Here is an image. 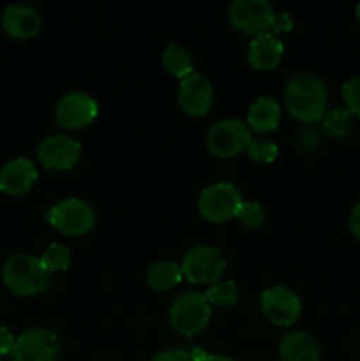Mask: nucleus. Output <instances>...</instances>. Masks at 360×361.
<instances>
[{
	"label": "nucleus",
	"mask_w": 360,
	"mask_h": 361,
	"mask_svg": "<svg viewBox=\"0 0 360 361\" xmlns=\"http://www.w3.org/2000/svg\"><path fill=\"white\" fill-rule=\"evenodd\" d=\"M284 101L289 113L296 120L304 123H314L323 118L327 113V87L316 74L300 73L286 85Z\"/></svg>",
	"instance_id": "f257e3e1"
},
{
	"label": "nucleus",
	"mask_w": 360,
	"mask_h": 361,
	"mask_svg": "<svg viewBox=\"0 0 360 361\" xmlns=\"http://www.w3.org/2000/svg\"><path fill=\"white\" fill-rule=\"evenodd\" d=\"M6 288L16 296L41 295L49 286V274L41 259L30 254H14L6 261L2 270Z\"/></svg>",
	"instance_id": "f03ea898"
},
{
	"label": "nucleus",
	"mask_w": 360,
	"mask_h": 361,
	"mask_svg": "<svg viewBox=\"0 0 360 361\" xmlns=\"http://www.w3.org/2000/svg\"><path fill=\"white\" fill-rule=\"evenodd\" d=\"M210 314L212 309L207 296L198 291H187L169 305V323L180 335L193 337L205 330L210 321Z\"/></svg>",
	"instance_id": "7ed1b4c3"
},
{
	"label": "nucleus",
	"mask_w": 360,
	"mask_h": 361,
	"mask_svg": "<svg viewBox=\"0 0 360 361\" xmlns=\"http://www.w3.org/2000/svg\"><path fill=\"white\" fill-rule=\"evenodd\" d=\"M251 129L240 118H222L210 127L207 147L215 157L229 159L247 150L251 143Z\"/></svg>",
	"instance_id": "20e7f679"
},
{
	"label": "nucleus",
	"mask_w": 360,
	"mask_h": 361,
	"mask_svg": "<svg viewBox=\"0 0 360 361\" xmlns=\"http://www.w3.org/2000/svg\"><path fill=\"white\" fill-rule=\"evenodd\" d=\"M182 274L193 284H215L226 270V259L217 247L196 245L184 256Z\"/></svg>",
	"instance_id": "39448f33"
},
{
	"label": "nucleus",
	"mask_w": 360,
	"mask_h": 361,
	"mask_svg": "<svg viewBox=\"0 0 360 361\" xmlns=\"http://www.w3.org/2000/svg\"><path fill=\"white\" fill-rule=\"evenodd\" d=\"M49 224L67 236H78L90 231L95 224V212L87 201L78 197H67L59 201L46 214Z\"/></svg>",
	"instance_id": "423d86ee"
},
{
	"label": "nucleus",
	"mask_w": 360,
	"mask_h": 361,
	"mask_svg": "<svg viewBox=\"0 0 360 361\" xmlns=\"http://www.w3.org/2000/svg\"><path fill=\"white\" fill-rule=\"evenodd\" d=\"M240 203H242V196L233 183L215 182L201 190L198 210L207 221L226 222L235 217Z\"/></svg>",
	"instance_id": "0eeeda50"
},
{
	"label": "nucleus",
	"mask_w": 360,
	"mask_h": 361,
	"mask_svg": "<svg viewBox=\"0 0 360 361\" xmlns=\"http://www.w3.org/2000/svg\"><path fill=\"white\" fill-rule=\"evenodd\" d=\"M60 351L59 335L48 328H30L16 337L13 361H55Z\"/></svg>",
	"instance_id": "6e6552de"
},
{
	"label": "nucleus",
	"mask_w": 360,
	"mask_h": 361,
	"mask_svg": "<svg viewBox=\"0 0 360 361\" xmlns=\"http://www.w3.org/2000/svg\"><path fill=\"white\" fill-rule=\"evenodd\" d=\"M228 14L236 30L256 37L270 28L274 9L265 0H233Z\"/></svg>",
	"instance_id": "1a4fd4ad"
},
{
	"label": "nucleus",
	"mask_w": 360,
	"mask_h": 361,
	"mask_svg": "<svg viewBox=\"0 0 360 361\" xmlns=\"http://www.w3.org/2000/svg\"><path fill=\"white\" fill-rule=\"evenodd\" d=\"M99 106L85 92H69L55 106V120L64 129H81L95 120Z\"/></svg>",
	"instance_id": "9d476101"
},
{
	"label": "nucleus",
	"mask_w": 360,
	"mask_h": 361,
	"mask_svg": "<svg viewBox=\"0 0 360 361\" xmlns=\"http://www.w3.org/2000/svg\"><path fill=\"white\" fill-rule=\"evenodd\" d=\"M261 310L275 326H289L302 310V303L295 291L284 286H274L261 295Z\"/></svg>",
	"instance_id": "9b49d317"
},
{
	"label": "nucleus",
	"mask_w": 360,
	"mask_h": 361,
	"mask_svg": "<svg viewBox=\"0 0 360 361\" xmlns=\"http://www.w3.org/2000/svg\"><path fill=\"white\" fill-rule=\"evenodd\" d=\"M37 157L44 168L66 171L80 161L81 145L67 134H53L41 141L37 147Z\"/></svg>",
	"instance_id": "f8f14e48"
},
{
	"label": "nucleus",
	"mask_w": 360,
	"mask_h": 361,
	"mask_svg": "<svg viewBox=\"0 0 360 361\" xmlns=\"http://www.w3.org/2000/svg\"><path fill=\"white\" fill-rule=\"evenodd\" d=\"M212 102H214V88L207 78L193 73L180 81L179 106L184 113L191 116H203L212 108Z\"/></svg>",
	"instance_id": "ddd939ff"
},
{
	"label": "nucleus",
	"mask_w": 360,
	"mask_h": 361,
	"mask_svg": "<svg viewBox=\"0 0 360 361\" xmlns=\"http://www.w3.org/2000/svg\"><path fill=\"white\" fill-rule=\"evenodd\" d=\"M37 180L34 162L25 157L11 159L0 169V190L9 196H21L28 192Z\"/></svg>",
	"instance_id": "4468645a"
},
{
	"label": "nucleus",
	"mask_w": 360,
	"mask_h": 361,
	"mask_svg": "<svg viewBox=\"0 0 360 361\" xmlns=\"http://www.w3.org/2000/svg\"><path fill=\"white\" fill-rule=\"evenodd\" d=\"M41 16L37 11L23 4H13L2 16V27L7 35L14 39L34 37L41 30Z\"/></svg>",
	"instance_id": "2eb2a0df"
},
{
	"label": "nucleus",
	"mask_w": 360,
	"mask_h": 361,
	"mask_svg": "<svg viewBox=\"0 0 360 361\" xmlns=\"http://www.w3.org/2000/svg\"><path fill=\"white\" fill-rule=\"evenodd\" d=\"M282 51H284V46L281 39L275 34L265 32L251 41L249 49H247V62L258 71H270L279 63Z\"/></svg>",
	"instance_id": "dca6fc26"
},
{
	"label": "nucleus",
	"mask_w": 360,
	"mask_h": 361,
	"mask_svg": "<svg viewBox=\"0 0 360 361\" xmlns=\"http://www.w3.org/2000/svg\"><path fill=\"white\" fill-rule=\"evenodd\" d=\"M279 358L281 361H320V345L307 331H289L279 344Z\"/></svg>",
	"instance_id": "f3484780"
},
{
	"label": "nucleus",
	"mask_w": 360,
	"mask_h": 361,
	"mask_svg": "<svg viewBox=\"0 0 360 361\" xmlns=\"http://www.w3.org/2000/svg\"><path fill=\"white\" fill-rule=\"evenodd\" d=\"M281 120V106L272 97H258L247 113V126L254 133H270Z\"/></svg>",
	"instance_id": "a211bd4d"
},
{
	"label": "nucleus",
	"mask_w": 360,
	"mask_h": 361,
	"mask_svg": "<svg viewBox=\"0 0 360 361\" xmlns=\"http://www.w3.org/2000/svg\"><path fill=\"white\" fill-rule=\"evenodd\" d=\"M182 268L173 261H157L147 270V284L155 291H168L182 282Z\"/></svg>",
	"instance_id": "6ab92c4d"
},
{
	"label": "nucleus",
	"mask_w": 360,
	"mask_h": 361,
	"mask_svg": "<svg viewBox=\"0 0 360 361\" xmlns=\"http://www.w3.org/2000/svg\"><path fill=\"white\" fill-rule=\"evenodd\" d=\"M162 66L166 67L168 73H172L176 78H186L189 74L194 73V63H193V55L189 53V49L184 48V46L172 42L164 48L162 51Z\"/></svg>",
	"instance_id": "aec40b11"
},
{
	"label": "nucleus",
	"mask_w": 360,
	"mask_h": 361,
	"mask_svg": "<svg viewBox=\"0 0 360 361\" xmlns=\"http://www.w3.org/2000/svg\"><path fill=\"white\" fill-rule=\"evenodd\" d=\"M321 127L332 137H342L352 127V113L346 108H334L321 118Z\"/></svg>",
	"instance_id": "412c9836"
},
{
	"label": "nucleus",
	"mask_w": 360,
	"mask_h": 361,
	"mask_svg": "<svg viewBox=\"0 0 360 361\" xmlns=\"http://www.w3.org/2000/svg\"><path fill=\"white\" fill-rule=\"evenodd\" d=\"M42 263V267L46 268L48 274L53 271H64L69 268L71 264V250L67 249L62 243H52L48 249L42 252V256L39 257Z\"/></svg>",
	"instance_id": "4be33fe9"
},
{
	"label": "nucleus",
	"mask_w": 360,
	"mask_h": 361,
	"mask_svg": "<svg viewBox=\"0 0 360 361\" xmlns=\"http://www.w3.org/2000/svg\"><path fill=\"white\" fill-rule=\"evenodd\" d=\"M205 296H207L208 303L219 307H232L239 300V288L233 281H217L208 288Z\"/></svg>",
	"instance_id": "5701e85b"
},
{
	"label": "nucleus",
	"mask_w": 360,
	"mask_h": 361,
	"mask_svg": "<svg viewBox=\"0 0 360 361\" xmlns=\"http://www.w3.org/2000/svg\"><path fill=\"white\" fill-rule=\"evenodd\" d=\"M235 217L239 219L240 224L246 226V228H258V226L263 224L265 221V210L254 201H242L236 210Z\"/></svg>",
	"instance_id": "b1692460"
},
{
	"label": "nucleus",
	"mask_w": 360,
	"mask_h": 361,
	"mask_svg": "<svg viewBox=\"0 0 360 361\" xmlns=\"http://www.w3.org/2000/svg\"><path fill=\"white\" fill-rule=\"evenodd\" d=\"M277 145L270 140H253L247 147V154L253 161L267 164V162L275 161L277 157Z\"/></svg>",
	"instance_id": "393cba45"
},
{
	"label": "nucleus",
	"mask_w": 360,
	"mask_h": 361,
	"mask_svg": "<svg viewBox=\"0 0 360 361\" xmlns=\"http://www.w3.org/2000/svg\"><path fill=\"white\" fill-rule=\"evenodd\" d=\"M342 99H344L348 111L360 118V76L352 78L342 85Z\"/></svg>",
	"instance_id": "a878e982"
},
{
	"label": "nucleus",
	"mask_w": 360,
	"mask_h": 361,
	"mask_svg": "<svg viewBox=\"0 0 360 361\" xmlns=\"http://www.w3.org/2000/svg\"><path fill=\"white\" fill-rule=\"evenodd\" d=\"M270 28L274 32H279V34H282V32H289L293 28V18L289 16L288 13H274Z\"/></svg>",
	"instance_id": "bb28decb"
},
{
	"label": "nucleus",
	"mask_w": 360,
	"mask_h": 361,
	"mask_svg": "<svg viewBox=\"0 0 360 361\" xmlns=\"http://www.w3.org/2000/svg\"><path fill=\"white\" fill-rule=\"evenodd\" d=\"M14 342H16V337L11 334V330H7L6 326H0V356L11 355Z\"/></svg>",
	"instance_id": "cd10ccee"
},
{
	"label": "nucleus",
	"mask_w": 360,
	"mask_h": 361,
	"mask_svg": "<svg viewBox=\"0 0 360 361\" xmlns=\"http://www.w3.org/2000/svg\"><path fill=\"white\" fill-rule=\"evenodd\" d=\"M150 361H193L187 353L179 351V349H168V351H161L154 356Z\"/></svg>",
	"instance_id": "c85d7f7f"
},
{
	"label": "nucleus",
	"mask_w": 360,
	"mask_h": 361,
	"mask_svg": "<svg viewBox=\"0 0 360 361\" xmlns=\"http://www.w3.org/2000/svg\"><path fill=\"white\" fill-rule=\"evenodd\" d=\"M349 229H352V235L360 242V201L349 212Z\"/></svg>",
	"instance_id": "c756f323"
},
{
	"label": "nucleus",
	"mask_w": 360,
	"mask_h": 361,
	"mask_svg": "<svg viewBox=\"0 0 360 361\" xmlns=\"http://www.w3.org/2000/svg\"><path fill=\"white\" fill-rule=\"evenodd\" d=\"M302 141H306V143H307L306 150H311V148H313L314 145H316V141H318L316 130H313V129H304L302 133L299 134V145L302 143Z\"/></svg>",
	"instance_id": "7c9ffc66"
},
{
	"label": "nucleus",
	"mask_w": 360,
	"mask_h": 361,
	"mask_svg": "<svg viewBox=\"0 0 360 361\" xmlns=\"http://www.w3.org/2000/svg\"><path fill=\"white\" fill-rule=\"evenodd\" d=\"M200 361H235V360L228 358V356H222V355H205Z\"/></svg>",
	"instance_id": "2f4dec72"
},
{
	"label": "nucleus",
	"mask_w": 360,
	"mask_h": 361,
	"mask_svg": "<svg viewBox=\"0 0 360 361\" xmlns=\"http://www.w3.org/2000/svg\"><path fill=\"white\" fill-rule=\"evenodd\" d=\"M355 14H356V20H359V23H360V4H359V6H356Z\"/></svg>",
	"instance_id": "473e14b6"
}]
</instances>
